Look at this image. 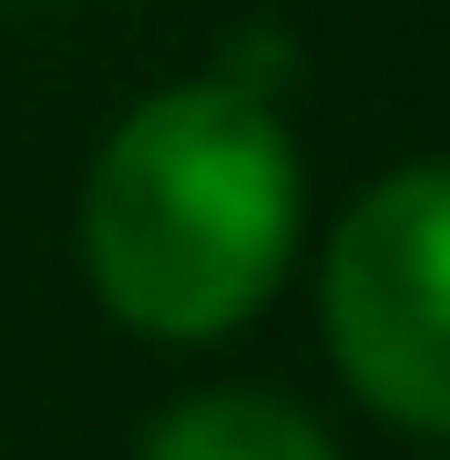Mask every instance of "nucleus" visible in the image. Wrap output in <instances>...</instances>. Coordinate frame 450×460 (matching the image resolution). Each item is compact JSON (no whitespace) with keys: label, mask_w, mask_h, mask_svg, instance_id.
I'll return each mask as SVG.
<instances>
[{"label":"nucleus","mask_w":450,"mask_h":460,"mask_svg":"<svg viewBox=\"0 0 450 460\" xmlns=\"http://www.w3.org/2000/svg\"><path fill=\"white\" fill-rule=\"evenodd\" d=\"M297 144L235 72L174 83L113 123L83 184V277L144 338H225L287 277Z\"/></svg>","instance_id":"obj_1"},{"label":"nucleus","mask_w":450,"mask_h":460,"mask_svg":"<svg viewBox=\"0 0 450 460\" xmlns=\"http://www.w3.org/2000/svg\"><path fill=\"white\" fill-rule=\"evenodd\" d=\"M328 358L379 420L450 440V164H400L328 235Z\"/></svg>","instance_id":"obj_2"},{"label":"nucleus","mask_w":450,"mask_h":460,"mask_svg":"<svg viewBox=\"0 0 450 460\" xmlns=\"http://www.w3.org/2000/svg\"><path fill=\"white\" fill-rule=\"evenodd\" d=\"M144 460H338V450L307 410H287L267 389H205L154 420Z\"/></svg>","instance_id":"obj_3"}]
</instances>
